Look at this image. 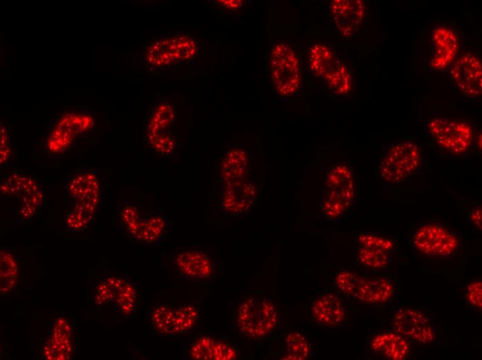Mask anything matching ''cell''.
<instances>
[{"mask_svg":"<svg viewBox=\"0 0 482 360\" xmlns=\"http://www.w3.org/2000/svg\"><path fill=\"white\" fill-rule=\"evenodd\" d=\"M325 186L321 213L328 220L341 219L350 210L355 197V179L350 168L344 164L334 165L327 174Z\"/></svg>","mask_w":482,"mask_h":360,"instance_id":"5","label":"cell"},{"mask_svg":"<svg viewBox=\"0 0 482 360\" xmlns=\"http://www.w3.org/2000/svg\"><path fill=\"white\" fill-rule=\"evenodd\" d=\"M458 48V38L449 28L438 26L431 34L430 65L436 70L447 68L454 60Z\"/></svg>","mask_w":482,"mask_h":360,"instance_id":"18","label":"cell"},{"mask_svg":"<svg viewBox=\"0 0 482 360\" xmlns=\"http://www.w3.org/2000/svg\"><path fill=\"white\" fill-rule=\"evenodd\" d=\"M170 222L160 208L143 210L140 217L123 231L133 242L145 246H157L169 234Z\"/></svg>","mask_w":482,"mask_h":360,"instance_id":"12","label":"cell"},{"mask_svg":"<svg viewBox=\"0 0 482 360\" xmlns=\"http://www.w3.org/2000/svg\"><path fill=\"white\" fill-rule=\"evenodd\" d=\"M476 143H477V147L479 148H480V150H481V134L479 135L477 140H476Z\"/></svg>","mask_w":482,"mask_h":360,"instance_id":"33","label":"cell"},{"mask_svg":"<svg viewBox=\"0 0 482 360\" xmlns=\"http://www.w3.org/2000/svg\"><path fill=\"white\" fill-rule=\"evenodd\" d=\"M177 114L166 100L156 102L145 123V143L155 154L170 157L177 152Z\"/></svg>","mask_w":482,"mask_h":360,"instance_id":"4","label":"cell"},{"mask_svg":"<svg viewBox=\"0 0 482 360\" xmlns=\"http://www.w3.org/2000/svg\"><path fill=\"white\" fill-rule=\"evenodd\" d=\"M470 219L478 228L481 229V208L480 207H476L472 210L470 214Z\"/></svg>","mask_w":482,"mask_h":360,"instance_id":"31","label":"cell"},{"mask_svg":"<svg viewBox=\"0 0 482 360\" xmlns=\"http://www.w3.org/2000/svg\"><path fill=\"white\" fill-rule=\"evenodd\" d=\"M219 168L222 183L247 179L249 171V155L241 147H231L222 156Z\"/></svg>","mask_w":482,"mask_h":360,"instance_id":"19","label":"cell"},{"mask_svg":"<svg viewBox=\"0 0 482 360\" xmlns=\"http://www.w3.org/2000/svg\"><path fill=\"white\" fill-rule=\"evenodd\" d=\"M343 294L371 304L384 303L395 296L396 285L386 278H368L351 271H341L335 278Z\"/></svg>","mask_w":482,"mask_h":360,"instance_id":"7","label":"cell"},{"mask_svg":"<svg viewBox=\"0 0 482 360\" xmlns=\"http://www.w3.org/2000/svg\"><path fill=\"white\" fill-rule=\"evenodd\" d=\"M410 242L420 253L440 257L452 255L459 244L456 235L452 230L436 223L421 224L413 232Z\"/></svg>","mask_w":482,"mask_h":360,"instance_id":"10","label":"cell"},{"mask_svg":"<svg viewBox=\"0 0 482 360\" xmlns=\"http://www.w3.org/2000/svg\"><path fill=\"white\" fill-rule=\"evenodd\" d=\"M357 242L360 247H370L390 251L394 247L391 238L375 232H364L357 236Z\"/></svg>","mask_w":482,"mask_h":360,"instance_id":"27","label":"cell"},{"mask_svg":"<svg viewBox=\"0 0 482 360\" xmlns=\"http://www.w3.org/2000/svg\"><path fill=\"white\" fill-rule=\"evenodd\" d=\"M427 130L439 147L454 154L465 152L472 141V128L464 122L434 118L428 122Z\"/></svg>","mask_w":482,"mask_h":360,"instance_id":"11","label":"cell"},{"mask_svg":"<svg viewBox=\"0 0 482 360\" xmlns=\"http://www.w3.org/2000/svg\"><path fill=\"white\" fill-rule=\"evenodd\" d=\"M143 210V209L139 202L134 201H123L120 206V212L116 223L123 231L140 217Z\"/></svg>","mask_w":482,"mask_h":360,"instance_id":"26","label":"cell"},{"mask_svg":"<svg viewBox=\"0 0 482 360\" xmlns=\"http://www.w3.org/2000/svg\"><path fill=\"white\" fill-rule=\"evenodd\" d=\"M235 326L238 334L249 341H260L275 329L278 316L273 303L262 296H249L235 310Z\"/></svg>","mask_w":482,"mask_h":360,"instance_id":"3","label":"cell"},{"mask_svg":"<svg viewBox=\"0 0 482 360\" xmlns=\"http://www.w3.org/2000/svg\"><path fill=\"white\" fill-rule=\"evenodd\" d=\"M312 316L320 324L336 325L345 317L341 299L334 293H325L316 298L311 306Z\"/></svg>","mask_w":482,"mask_h":360,"instance_id":"20","label":"cell"},{"mask_svg":"<svg viewBox=\"0 0 482 360\" xmlns=\"http://www.w3.org/2000/svg\"><path fill=\"white\" fill-rule=\"evenodd\" d=\"M17 262L15 255L8 251H1V278H15Z\"/></svg>","mask_w":482,"mask_h":360,"instance_id":"29","label":"cell"},{"mask_svg":"<svg viewBox=\"0 0 482 360\" xmlns=\"http://www.w3.org/2000/svg\"><path fill=\"white\" fill-rule=\"evenodd\" d=\"M168 39L169 51L174 62L189 60L198 51L197 40L188 34H175L168 37Z\"/></svg>","mask_w":482,"mask_h":360,"instance_id":"22","label":"cell"},{"mask_svg":"<svg viewBox=\"0 0 482 360\" xmlns=\"http://www.w3.org/2000/svg\"><path fill=\"white\" fill-rule=\"evenodd\" d=\"M331 15L335 26L345 37H350L360 29L366 17V4L361 0H334Z\"/></svg>","mask_w":482,"mask_h":360,"instance_id":"16","label":"cell"},{"mask_svg":"<svg viewBox=\"0 0 482 360\" xmlns=\"http://www.w3.org/2000/svg\"><path fill=\"white\" fill-rule=\"evenodd\" d=\"M91 217V213L79 205L67 213L65 224L71 231H80L85 228Z\"/></svg>","mask_w":482,"mask_h":360,"instance_id":"28","label":"cell"},{"mask_svg":"<svg viewBox=\"0 0 482 360\" xmlns=\"http://www.w3.org/2000/svg\"><path fill=\"white\" fill-rule=\"evenodd\" d=\"M371 345L373 350L392 360L403 359L409 352V345L406 339L395 332L377 334L372 339Z\"/></svg>","mask_w":482,"mask_h":360,"instance_id":"21","label":"cell"},{"mask_svg":"<svg viewBox=\"0 0 482 360\" xmlns=\"http://www.w3.org/2000/svg\"><path fill=\"white\" fill-rule=\"evenodd\" d=\"M161 265L174 281H213L220 261L210 244H180L164 251Z\"/></svg>","mask_w":482,"mask_h":360,"instance_id":"2","label":"cell"},{"mask_svg":"<svg viewBox=\"0 0 482 360\" xmlns=\"http://www.w3.org/2000/svg\"><path fill=\"white\" fill-rule=\"evenodd\" d=\"M222 6H225L226 8L231 9V10H235L239 8L242 4H243V1H239V0H229V1H217Z\"/></svg>","mask_w":482,"mask_h":360,"instance_id":"32","label":"cell"},{"mask_svg":"<svg viewBox=\"0 0 482 360\" xmlns=\"http://www.w3.org/2000/svg\"><path fill=\"white\" fill-rule=\"evenodd\" d=\"M185 359L233 360L239 358L238 352L229 343L208 332L199 330L186 344Z\"/></svg>","mask_w":482,"mask_h":360,"instance_id":"13","label":"cell"},{"mask_svg":"<svg viewBox=\"0 0 482 360\" xmlns=\"http://www.w3.org/2000/svg\"><path fill=\"white\" fill-rule=\"evenodd\" d=\"M467 300L472 307L481 309L482 306V282L477 280L471 282L467 290Z\"/></svg>","mask_w":482,"mask_h":360,"instance_id":"30","label":"cell"},{"mask_svg":"<svg viewBox=\"0 0 482 360\" xmlns=\"http://www.w3.org/2000/svg\"><path fill=\"white\" fill-rule=\"evenodd\" d=\"M269 70L274 87L280 95L291 96L299 89L301 68L290 45L280 42L274 46L270 53Z\"/></svg>","mask_w":482,"mask_h":360,"instance_id":"8","label":"cell"},{"mask_svg":"<svg viewBox=\"0 0 482 360\" xmlns=\"http://www.w3.org/2000/svg\"><path fill=\"white\" fill-rule=\"evenodd\" d=\"M451 77L463 93L477 96L482 89V66L479 57L470 53H465L453 64Z\"/></svg>","mask_w":482,"mask_h":360,"instance_id":"15","label":"cell"},{"mask_svg":"<svg viewBox=\"0 0 482 360\" xmlns=\"http://www.w3.org/2000/svg\"><path fill=\"white\" fill-rule=\"evenodd\" d=\"M286 354L284 359L304 360L312 352L311 345L307 338L298 332L289 333L285 338Z\"/></svg>","mask_w":482,"mask_h":360,"instance_id":"23","label":"cell"},{"mask_svg":"<svg viewBox=\"0 0 482 360\" xmlns=\"http://www.w3.org/2000/svg\"><path fill=\"white\" fill-rule=\"evenodd\" d=\"M391 322L397 333L415 342L431 343L435 339L436 333L431 321L419 310L400 309L393 315Z\"/></svg>","mask_w":482,"mask_h":360,"instance_id":"14","label":"cell"},{"mask_svg":"<svg viewBox=\"0 0 482 360\" xmlns=\"http://www.w3.org/2000/svg\"><path fill=\"white\" fill-rule=\"evenodd\" d=\"M149 331L165 339H184L200 329L202 302L197 300H153L148 307Z\"/></svg>","mask_w":482,"mask_h":360,"instance_id":"1","label":"cell"},{"mask_svg":"<svg viewBox=\"0 0 482 360\" xmlns=\"http://www.w3.org/2000/svg\"><path fill=\"white\" fill-rule=\"evenodd\" d=\"M389 251L370 248L360 247L358 251V260L365 267L380 269L386 267L391 261Z\"/></svg>","mask_w":482,"mask_h":360,"instance_id":"25","label":"cell"},{"mask_svg":"<svg viewBox=\"0 0 482 360\" xmlns=\"http://www.w3.org/2000/svg\"><path fill=\"white\" fill-rule=\"evenodd\" d=\"M420 151L411 141L393 144L377 168L380 178L388 183L400 182L411 176L420 163Z\"/></svg>","mask_w":482,"mask_h":360,"instance_id":"9","label":"cell"},{"mask_svg":"<svg viewBox=\"0 0 482 360\" xmlns=\"http://www.w3.org/2000/svg\"><path fill=\"white\" fill-rule=\"evenodd\" d=\"M148 62L154 66L166 67L175 62L168 47V37L160 38L148 46L145 51Z\"/></svg>","mask_w":482,"mask_h":360,"instance_id":"24","label":"cell"},{"mask_svg":"<svg viewBox=\"0 0 482 360\" xmlns=\"http://www.w3.org/2000/svg\"><path fill=\"white\" fill-rule=\"evenodd\" d=\"M222 185L220 204L226 212L233 215L244 214L254 204L257 191L249 180L236 181Z\"/></svg>","mask_w":482,"mask_h":360,"instance_id":"17","label":"cell"},{"mask_svg":"<svg viewBox=\"0 0 482 360\" xmlns=\"http://www.w3.org/2000/svg\"><path fill=\"white\" fill-rule=\"evenodd\" d=\"M309 65L312 74L333 93L345 95L351 91L352 79L349 70L326 45L316 44L311 48Z\"/></svg>","mask_w":482,"mask_h":360,"instance_id":"6","label":"cell"}]
</instances>
